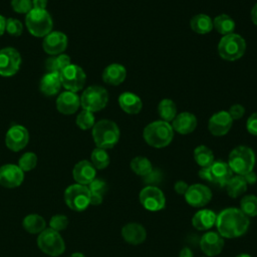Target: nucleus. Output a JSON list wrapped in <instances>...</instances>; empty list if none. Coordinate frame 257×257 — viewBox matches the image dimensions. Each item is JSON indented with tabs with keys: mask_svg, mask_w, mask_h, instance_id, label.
Here are the masks:
<instances>
[{
	"mask_svg": "<svg viewBox=\"0 0 257 257\" xmlns=\"http://www.w3.org/2000/svg\"><path fill=\"white\" fill-rule=\"evenodd\" d=\"M217 232L223 237L234 239L243 236L249 229L250 219L240 209L226 208L216 218Z\"/></svg>",
	"mask_w": 257,
	"mask_h": 257,
	"instance_id": "1",
	"label": "nucleus"
},
{
	"mask_svg": "<svg viewBox=\"0 0 257 257\" xmlns=\"http://www.w3.org/2000/svg\"><path fill=\"white\" fill-rule=\"evenodd\" d=\"M146 143L156 149L165 148L171 144L174 138L172 125L164 120H156L149 123L143 133Z\"/></svg>",
	"mask_w": 257,
	"mask_h": 257,
	"instance_id": "2",
	"label": "nucleus"
},
{
	"mask_svg": "<svg viewBox=\"0 0 257 257\" xmlns=\"http://www.w3.org/2000/svg\"><path fill=\"white\" fill-rule=\"evenodd\" d=\"M92 139L96 148L111 149L119 140V128L114 121L101 119L92 126Z\"/></svg>",
	"mask_w": 257,
	"mask_h": 257,
	"instance_id": "3",
	"label": "nucleus"
},
{
	"mask_svg": "<svg viewBox=\"0 0 257 257\" xmlns=\"http://www.w3.org/2000/svg\"><path fill=\"white\" fill-rule=\"evenodd\" d=\"M255 154L246 146H238L229 155L228 165L233 173L244 176L253 171L255 166Z\"/></svg>",
	"mask_w": 257,
	"mask_h": 257,
	"instance_id": "4",
	"label": "nucleus"
},
{
	"mask_svg": "<svg viewBox=\"0 0 257 257\" xmlns=\"http://www.w3.org/2000/svg\"><path fill=\"white\" fill-rule=\"evenodd\" d=\"M25 25L29 33L35 37H45L51 32L53 21L49 12L44 9H32L26 14Z\"/></svg>",
	"mask_w": 257,
	"mask_h": 257,
	"instance_id": "5",
	"label": "nucleus"
},
{
	"mask_svg": "<svg viewBox=\"0 0 257 257\" xmlns=\"http://www.w3.org/2000/svg\"><path fill=\"white\" fill-rule=\"evenodd\" d=\"M246 50V42L239 34L224 35L218 44L219 55L228 61H234L243 56Z\"/></svg>",
	"mask_w": 257,
	"mask_h": 257,
	"instance_id": "6",
	"label": "nucleus"
},
{
	"mask_svg": "<svg viewBox=\"0 0 257 257\" xmlns=\"http://www.w3.org/2000/svg\"><path fill=\"white\" fill-rule=\"evenodd\" d=\"M233 174L228 163L223 161H214L211 166L201 168L199 171V177L202 180L220 187H225Z\"/></svg>",
	"mask_w": 257,
	"mask_h": 257,
	"instance_id": "7",
	"label": "nucleus"
},
{
	"mask_svg": "<svg viewBox=\"0 0 257 257\" xmlns=\"http://www.w3.org/2000/svg\"><path fill=\"white\" fill-rule=\"evenodd\" d=\"M37 246L45 254L56 257L65 250V243L59 232L45 228L37 237Z\"/></svg>",
	"mask_w": 257,
	"mask_h": 257,
	"instance_id": "8",
	"label": "nucleus"
},
{
	"mask_svg": "<svg viewBox=\"0 0 257 257\" xmlns=\"http://www.w3.org/2000/svg\"><path fill=\"white\" fill-rule=\"evenodd\" d=\"M64 201L69 209L76 212L84 211L90 205V191L85 185H70L64 191Z\"/></svg>",
	"mask_w": 257,
	"mask_h": 257,
	"instance_id": "9",
	"label": "nucleus"
},
{
	"mask_svg": "<svg viewBox=\"0 0 257 257\" xmlns=\"http://www.w3.org/2000/svg\"><path fill=\"white\" fill-rule=\"evenodd\" d=\"M108 101V94L100 85H90L84 89L80 96V105L83 109L95 112L105 107Z\"/></svg>",
	"mask_w": 257,
	"mask_h": 257,
	"instance_id": "10",
	"label": "nucleus"
},
{
	"mask_svg": "<svg viewBox=\"0 0 257 257\" xmlns=\"http://www.w3.org/2000/svg\"><path fill=\"white\" fill-rule=\"evenodd\" d=\"M141 205L148 211L158 212L165 208L166 197L163 191L156 186H146L139 194Z\"/></svg>",
	"mask_w": 257,
	"mask_h": 257,
	"instance_id": "11",
	"label": "nucleus"
},
{
	"mask_svg": "<svg viewBox=\"0 0 257 257\" xmlns=\"http://www.w3.org/2000/svg\"><path fill=\"white\" fill-rule=\"evenodd\" d=\"M59 75L61 84L66 90L76 92L80 90L85 84V72L80 66L76 64H69L60 72Z\"/></svg>",
	"mask_w": 257,
	"mask_h": 257,
	"instance_id": "12",
	"label": "nucleus"
},
{
	"mask_svg": "<svg viewBox=\"0 0 257 257\" xmlns=\"http://www.w3.org/2000/svg\"><path fill=\"white\" fill-rule=\"evenodd\" d=\"M21 65V56L17 49L5 47L0 50V75L9 77L17 73Z\"/></svg>",
	"mask_w": 257,
	"mask_h": 257,
	"instance_id": "13",
	"label": "nucleus"
},
{
	"mask_svg": "<svg viewBox=\"0 0 257 257\" xmlns=\"http://www.w3.org/2000/svg\"><path fill=\"white\" fill-rule=\"evenodd\" d=\"M187 204L195 208L205 207L212 199L211 189L204 184H193L189 186L184 195Z\"/></svg>",
	"mask_w": 257,
	"mask_h": 257,
	"instance_id": "14",
	"label": "nucleus"
},
{
	"mask_svg": "<svg viewBox=\"0 0 257 257\" xmlns=\"http://www.w3.org/2000/svg\"><path fill=\"white\" fill-rule=\"evenodd\" d=\"M29 141V133L26 127L20 124L12 125L6 133L5 145L12 152L23 150Z\"/></svg>",
	"mask_w": 257,
	"mask_h": 257,
	"instance_id": "15",
	"label": "nucleus"
},
{
	"mask_svg": "<svg viewBox=\"0 0 257 257\" xmlns=\"http://www.w3.org/2000/svg\"><path fill=\"white\" fill-rule=\"evenodd\" d=\"M225 245L224 238L215 231H208L200 239V248L207 257L219 255Z\"/></svg>",
	"mask_w": 257,
	"mask_h": 257,
	"instance_id": "16",
	"label": "nucleus"
},
{
	"mask_svg": "<svg viewBox=\"0 0 257 257\" xmlns=\"http://www.w3.org/2000/svg\"><path fill=\"white\" fill-rule=\"evenodd\" d=\"M24 181V172L14 164L0 167V186L8 189L19 187Z\"/></svg>",
	"mask_w": 257,
	"mask_h": 257,
	"instance_id": "17",
	"label": "nucleus"
},
{
	"mask_svg": "<svg viewBox=\"0 0 257 257\" xmlns=\"http://www.w3.org/2000/svg\"><path fill=\"white\" fill-rule=\"evenodd\" d=\"M67 36L63 32L51 31L43 38L42 47L47 54L56 56L64 52L67 47Z\"/></svg>",
	"mask_w": 257,
	"mask_h": 257,
	"instance_id": "18",
	"label": "nucleus"
},
{
	"mask_svg": "<svg viewBox=\"0 0 257 257\" xmlns=\"http://www.w3.org/2000/svg\"><path fill=\"white\" fill-rule=\"evenodd\" d=\"M233 123V119L230 116L228 111L222 110L219 112H216L213 114L208 122V127L209 131L212 135L216 137H221L226 135Z\"/></svg>",
	"mask_w": 257,
	"mask_h": 257,
	"instance_id": "19",
	"label": "nucleus"
},
{
	"mask_svg": "<svg viewBox=\"0 0 257 257\" xmlns=\"http://www.w3.org/2000/svg\"><path fill=\"white\" fill-rule=\"evenodd\" d=\"M122 239L131 245H140L147 239V231L145 227L136 222L125 224L120 231Z\"/></svg>",
	"mask_w": 257,
	"mask_h": 257,
	"instance_id": "20",
	"label": "nucleus"
},
{
	"mask_svg": "<svg viewBox=\"0 0 257 257\" xmlns=\"http://www.w3.org/2000/svg\"><path fill=\"white\" fill-rule=\"evenodd\" d=\"M72 176L76 184L87 186L92 180L95 179L96 169L91 162L86 160L79 161L72 169Z\"/></svg>",
	"mask_w": 257,
	"mask_h": 257,
	"instance_id": "21",
	"label": "nucleus"
},
{
	"mask_svg": "<svg viewBox=\"0 0 257 257\" xmlns=\"http://www.w3.org/2000/svg\"><path fill=\"white\" fill-rule=\"evenodd\" d=\"M80 105V97L76 92L65 90L56 98V108L63 114L74 113Z\"/></svg>",
	"mask_w": 257,
	"mask_h": 257,
	"instance_id": "22",
	"label": "nucleus"
},
{
	"mask_svg": "<svg viewBox=\"0 0 257 257\" xmlns=\"http://www.w3.org/2000/svg\"><path fill=\"white\" fill-rule=\"evenodd\" d=\"M197 126V118L191 112H181L173 119L172 127L181 135L192 133Z\"/></svg>",
	"mask_w": 257,
	"mask_h": 257,
	"instance_id": "23",
	"label": "nucleus"
},
{
	"mask_svg": "<svg viewBox=\"0 0 257 257\" xmlns=\"http://www.w3.org/2000/svg\"><path fill=\"white\" fill-rule=\"evenodd\" d=\"M217 215L210 209H201L197 211L192 218V225L198 231L211 229L216 223Z\"/></svg>",
	"mask_w": 257,
	"mask_h": 257,
	"instance_id": "24",
	"label": "nucleus"
},
{
	"mask_svg": "<svg viewBox=\"0 0 257 257\" xmlns=\"http://www.w3.org/2000/svg\"><path fill=\"white\" fill-rule=\"evenodd\" d=\"M60 75L54 72H46L40 80V90L46 96H52L59 92L61 88Z\"/></svg>",
	"mask_w": 257,
	"mask_h": 257,
	"instance_id": "25",
	"label": "nucleus"
},
{
	"mask_svg": "<svg viewBox=\"0 0 257 257\" xmlns=\"http://www.w3.org/2000/svg\"><path fill=\"white\" fill-rule=\"evenodd\" d=\"M126 76V70L123 65L112 63L107 65L102 72V80L110 85L120 84Z\"/></svg>",
	"mask_w": 257,
	"mask_h": 257,
	"instance_id": "26",
	"label": "nucleus"
},
{
	"mask_svg": "<svg viewBox=\"0 0 257 257\" xmlns=\"http://www.w3.org/2000/svg\"><path fill=\"white\" fill-rule=\"evenodd\" d=\"M118 104L120 108L130 114L139 113L143 107L142 99L135 93L125 91L118 96Z\"/></svg>",
	"mask_w": 257,
	"mask_h": 257,
	"instance_id": "27",
	"label": "nucleus"
},
{
	"mask_svg": "<svg viewBox=\"0 0 257 257\" xmlns=\"http://www.w3.org/2000/svg\"><path fill=\"white\" fill-rule=\"evenodd\" d=\"M22 226L24 230L30 234H39L45 229L46 222L44 218L38 214H29L24 217Z\"/></svg>",
	"mask_w": 257,
	"mask_h": 257,
	"instance_id": "28",
	"label": "nucleus"
},
{
	"mask_svg": "<svg viewBox=\"0 0 257 257\" xmlns=\"http://www.w3.org/2000/svg\"><path fill=\"white\" fill-rule=\"evenodd\" d=\"M247 187L248 184L246 183L244 177L240 175L233 176L225 186L228 196L234 199L242 196L247 191Z\"/></svg>",
	"mask_w": 257,
	"mask_h": 257,
	"instance_id": "29",
	"label": "nucleus"
},
{
	"mask_svg": "<svg viewBox=\"0 0 257 257\" xmlns=\"http://www.w3.org/2000/svg\"><path fill=\"white\" fill-rule=\"evenodd\" d=\"M190 25L196 33L206 34L213 29V20L206 14H198L191 19Z\"/></svg>",
	"mask_w": 257,
	"mask_h": 257,
	"instance_id": "30",
	"label": "nucleus"
},
{
	"mask_svg": "<svg viewBox=\"0 0 257 257\" xmlns=\"http://www.w3.org/2000/svg\"><path fill=\"white\" fill-rule=\"evenodd\" d=\"M158 113L164 121H173L177 115V106L172 99L164 98L158 105Z\"/></svg>",
	"mask_w": 257,
	"mask_h": 257,
	"instance_id": "31",
	"label": "nucleus"
},
{
	"mask_svg": "<svg viewBox=\"0 0 257 257\" xmlns=\"http://www.w3.org/2000/svg\"><path fill=\"white\" fill-rule=\"evenodd\" d=\"M213 27L221 34L228 35L233 33L235 29L234 20L227 14H221L213 20Z\"/></svg>",
	"mask_w": 257,
	"mask_h": 257,
	"instance_id": "32",
	"label": "nucleus"
},
{
	"mask_svg": "<svg viewBox=\"0 0 257 257\" xmlns=\"http://www.w3.org/2000/svg\"><path fill=\"white\" fill-rule=\"evenodd\" d=\"M194 159H195V162L201 168H206L213 164L214 154L208 147L202 145L197 147L194 150Z\"/></svg>",
	"mask_w": 257,
	"mask_h": 257,
	"instance_id": "33",
	"label": "nucleus"
},
{
	"mask_svg": "<svg viewBox=\"0 0 257 257\" xmlns=\"http://www.w3.org/2000/svg\"><path fill=\"white\" fill-rule=\"evenodd\" d=\"M130 167L134 173H136L138 176H141V177H145L153 171V166L151 161L146 157H142V156L134 158L131 161Z\"/></svg>",
	"mask_w": 257,
	"mask_h": 257,
	"instance_id": "34",
	"label": "nucleus"
},
{
	"mask_svg": "<svg viewBox=\"0 0 257 257\" xmlns=\"http://www.w3.org/2000/svg\"><path fill=\"white\" fill-rule=\"evenodd\" d=\"M247 217L257 216V196L245 195L240 201L239 208Z\"/></svg>",
	"mask_w": 257,
	"mask_h": 257,
	"instance_id": "35",
	"label": "nucleus"
},
{
	"mask_svg": "<svg viewBox=\"0 0 257 257\" xmlns=\"http://www.w3.org/2000/svg\"><path fill=\"white\" fill-rule=\"evenodd\" d=\"M91 164L97 170H103L109 165V156L105 150L95 148L90 155Z\"/></svg>",
	"mask_w": 257,
	"mask_h": 257,
	"instance_id": "36",
	"label": "nucleus"
},
{
	"mask_svg": "<svg viewBox=\"0 0 257 257\" xmlns=\"http://www.w3.org/2000/svg\"><path fill=\"white\" fill-rule=\"evenodd\" d=\"M76 124L81 130H88L91 128L95 123V118L93 115V112L82 109L78 115L76 116Z\"/></svg>",
	"mask_w": 257,
	"mask_h": 257,
	"instance_id": "37",
	"label": "nucleus"
},
{
	"mask_svg": "<svg viewBox=\"0 0 257 257\" xmlns=\"http://www.w3.org/2000/svg\"><path fill=\"white\" fill-rule=\"evenodd\" d=\"M37 165V156L32 152L24 153L19 161H18V167L25 173L33 170Z\"/></svg>",
	"mask_w": 257,
	"mask_h": 257,
	"instance_id": "38",
	"label": "nucleus"
},
{
	"mask_svg": "<svg viewBox=\"0 0 257 257\" xmlns=\"http://www.w3.org/2000/svg\"><path fill=\"white\" fill-rule=\"evenodd\" d=\"M67 226H68V218L65 215L56 214V215H53L49 220V228L57 232H60L66 229Z\"/></svg>",
	"mask_w": 257,
	"mask_h": 257,
	"instance_id": "39",
	"label": "nucleus"
},
{
	"mask_svg": "<svg viewBox=\"0 0 257 257\" xmlns=\"http://www.w3.org/2000/svg\"><path fill=\"white\" fill-rule=\"evenodd\" d=\"M5 31L11 36H20L23 32V24L16 18H8L6 19Z\"/></svg>",
	"mask_w": 257,
	"mask_h": 257,
	"instance_id": "40",
	"label": "nucleus"
},
{
	"mask_svg": "<svg viewBox=\"0 0 257 257\" xmlns=\"http://www.w3.org/2000/svg\"><path fill=\"white\" fill-rule=\"evenodd\" d=\"M12 9L19 14H27L33 9L32 0H11Z\"/></svg>",
	"mask_w": 257,
	"mask_h": 257,
	"instance_id": "41",
	"label": "nucleus"
},
{
	"mask_svg": "<svg viewBox=\"0 0 257 257\" xmlns=\"http://www.w3.org/2000/svg\"><path fill=\"white\" fill-rule=\"evenodd\" d=\"M90 193H97L103 196V194L106 192L107 186L106 183L101 180V179H97L95 178L94 180H92L88 185H87Z\"/></svg>",
	"mask_w": 257,
	"mask_h": 257,
	"instance_id": "42",
	"label": "nucleus"
},
{
	"mask_svg": "<svg viewBox=\"0 0 257 257\" xmlns=\"http://www.w3.org/2000/svg\"><path fill=\"white\" fill-rule=\"evenodd\" d=\"M55 62H56V66H57V69L59 71V74L65 67H67L69 64H71L70 57L67 54H64V53L56 55L55 56Z\"/></svg>",
	"mask_w": 257,
	"mask_h": 257,
	"instance_id": "43",
	"label": "nucleus"
},
{
	"mask_svg": "<svg viewBox=\"0 0 257 257\" xmlns=\"http://www.w3.org/2000/svg\"><path fill=\"white\" fill-rule=\"evenodd\" d=\"M246 127L247 131L253 135V136H257V111L252 113L248 119H247V123H246Z\"/></svg>",
	"mask_w": 257,
	"mask_h": 257,
	"instance_id": "44",
	"label": "nucleus"
},
{
	"mask_svg": "<svg viewBox=\"0 0 257 257\" xmlns=\"http://www.w3.org/2000/svg\"><path fill=\"white\" fill-rule=\"evenodd\" d=\"M228 112L232 117V119H239L244 115L245 108L241 104H234L230 107Z\"/></svg>",
	"mask_w": 257,
	"mask_h": 257,
	"instance_id": "45",
	"label": "nucleus"
},
{
	"mask_svg": "<svg viewBox=\"0 0 257 257\" xmlns=\"http://www.w3.org/2000/svg\"><path fill=\"white\" fill-rule=\"evenodd\" d=\"M189 188V185L185 181H177L174 185V190L178 195H185L187 190Z\"/></svg>",
	"mask_w": 257,
	"mask_h": 257,
	"instance_id": "46",
	"label": "nucleus"
},
{
	"mask_svg": "<svg viewBox=\"0 0 257 257\" xmlns=\"http://www.w3.org/2000/svg\"><path fill=\"white\" fill-rule=\"evenodd\" d=\"M145 181L147 183H158L160 182V179H161V174L159 173V171H152L149 175L145 176Z\"/></svg>",
	"mask_w": 257,
	"mask_h": 257,
	"instance_id": "47",
	"label": "nucleus"
},
{
	"mask_svg": "<svg viewBox=\"0 0 257 257\" xmlns=\"http://www.w3.org/2000/svg\"><path fill=\"white\" fill-rule=\"evenodd\" d=\"M102 198L103 196L97 193H90V205L96 206L102 203Z\"/></svg>",
	"mask_w": 257,
	"mask_h": 257,
	"instance_id": "48",
	"label": "nucleus"
},
{
	"mask_svg": "<svg viewBox=\"0 0 257 257\" xmlns=\"http://www.w3.org/2000/svg\"><path fill=\"white\" fill-rule=\"evenodd\" d=\"M243 177H244V179H245V181L248 185H254L257 182V175L253 171L244 175Z\"/></svg>",
	"mask_w": 257,
	"mask_h": 257,
	"instance_id": "49",
	"label": "nucleus"
},
{
	"mask_svg": "<svg viewBox=\"0 0 257 257\" xmlns=\"http://www.w3.org/2000/svg\"><path fill=\"white\" fill-rule=\"evenodd\" d=\"M48 0H32V5L34 9H46Z\"/></svg>",
	"mask_w": 257,
	"mask_h": 257,
	"instance_id": "50",
	"label": "nucleus"
},
{
	"mask_svg": "<svg viewBox=\"0 0 257 257\" xmlns=\"http://www.w3.org/2000/svg\"><path fill=\"white\" fill-rule=\"evenodd\" d=\"M179 257H194L193 251L189 247H184L179 253Z\"/></svg>",
	"mask_w": 257,
	"mask_h": 257,
	"instance_id": "51",
	"label": "nucleus"
},
{
	"mask_svg": "<svg viewBox=\"0 0 257 257\" xmlns=\"http://www.w3.org/2000/svg\"><path fill=\"white\" fill-rule=\"evenodd\" d=\"M6 28V18L3 15H0V36L3 35Z\"/></svg>",
	"mask_w": 257,
	"mask_h": 257,
	"instance_id": "52",
	"label": "nucleus"
},
{
	"mask_svg": "<svg viewBox=\"0 0 257 257\" xmlns=\"http://www.w3.org/2000/svg\"><path fill=\"white\" fill-rule=\"evenodd\" d=\"M251 20L255 25H257V3L253 6L251 10Z\"/></svg>",
	"mask_w": 257,
	"mask_h": 257,
	"instance_id": "53",
	"label": "nucleus"
},
{
	"mask_svg": "<svg viewBox=\"0 0 257 257\" xmlns=\"http://www.w3.org/2000/svg\"><path fill=\"white\" fill-rule=\"evenodd\" d=\"M70 257H85V256L82 253H80V252H74V253H72L70 255Z\"/></svg>",
	"mask_w": 257,
	"mask_h": 257,
	"instance_id": "54",
	"label": "nucleus"
},
{
	"mask_svg": "<svg viewBox=\"0 0 257 257\" xmlns=\"http://www.w3.org/2000/svg\"><path fill=\"white\" fill-rule=\"evenodd\" d=\"M235 257H252V256L249 255V254H247V253H241V254H238V255L235 256Z\"/></svg>",
	"mask_w": 257,
	"mask_h": 257,
	"instance_id": "55",
	"label": "nucleus"
},
{
	"mask_svg": "<svg viewBox=\"0 0 257 257\" xmlns=\"http://www.w3.org/2000/svg\"><path fill=\"white\" fill-rule=\"evenodd\" d=\"M203 257H205V256H203Z\"/></svg>",
	"mask_w": 257,
	"mask_h": 257,
	"instance_id": "56",
	"label": "nucleus"
}]
</instances>
